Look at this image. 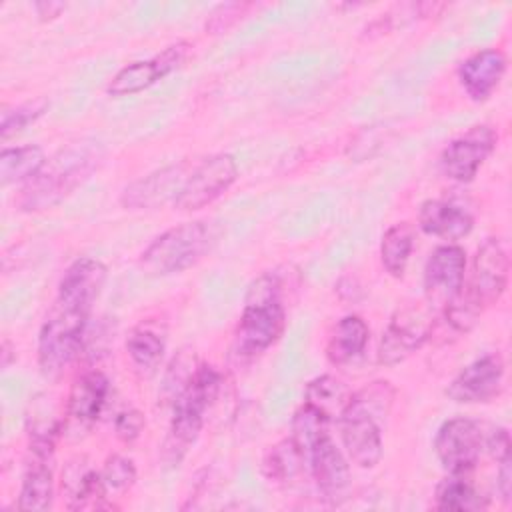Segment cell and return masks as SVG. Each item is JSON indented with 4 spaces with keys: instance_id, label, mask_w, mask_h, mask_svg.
<instances>
[{
    "instance_id": "1",
    "label": "cell",
    "mask_w": 512,
    "mask_h": 512,
    "mask_svg": "<svg viewBox=\"0 0 512 512\" xmlns=\"http://www.w3.org/2000/svg\"><path fill=\"white\" fill-rule=\"evenodd\" d=\"M104 160V148L94 140L68 144L46 160L42 170L30 178L18 196L24 212H38L56 206L80 184H84Z\"/></svg>"
},
{
    "instance_id": "2",
    "label": "cell",
    "mask_w": 512,
    "mask_h": 512,
    "mask_svg": "<svg viewBox=\"0 0 512 512\" xmlns=\"http://www.w3.org/2000/svg\"><path fill=\"white\" fill-rule=\"evenodd\" d=\"M394 390L388 382H372L352 392L350 404L338 420L348 458L360 468H374L382 458V418L388 416Z\"/></svg>"
},
{
    "instance_id": "3",
    "label": "cell",
    "mask_w": 512,
    "mask_h": 512,
    "mask_svg": "<svg viewBox=\"0 0 512 512\" xmlns=\"http://www.w3.org/2000/svg\"><path fill=\"white\" fill-rule=\"evenodd\" d=\"M284 326L282 276L278 272H266L248 288L244 310L234 332V352L242 358L262 354L282 336Z\"/></svg>"
},
{
    "instance_id": "4",
    "label": "cell",
    "mask_w": 512,
    "mask_h": 512,
    "mask_svg": "<svg viewBox=\"0 0 512 512\" xmlns=\"http://www.w3.org/2000/svg\"><path fill=\"white\" fill-rule=\"evenodd\" d=\"M92 304L58 294L38 336V366L56 378L80 354Z\"/></svg>"
},
{
    "instance_id": "5",
    "label": "cell",
    "mask_w": 512,
    "mask_h": 512,
    "mask_svg": "<svg viewBox=\"0 0 512 512\" xmlns=\"http://www.w3.org/2000/svg\"><path fill=\"white\" fill-rule=\"evenodd\" d=\"M220 392V374L214 366L200 364L186 390L172 404L174 416L168 436L162 446V460L168 466H178L198 440L204 426V414Z\"/></svg>"
},
{
    "instance_id": "6",
    "label": "cell",
    "mask_w": 512,
    "mask_h": 512,
    "mask_svg": "<svg viewBox=\"0 0 512 512\" xmlns=\"http://www.w3.org/2000/svg\"><path fill=\"white\" fill-rule=\"evenodd\" d=\"M214 234L208 222H184L156 236L140 254V268L148 276L178 274L194 266L212 246Z\"/></svg>"
},
{
    "instance_id": "7",
    "label": "cell",
    "mask_w": 512,
    "mask_h": 512,
    "mask_svg": "<svg viewBox=\"0 0 512 512\" xmlns=\"http://www.w3.org/2000/svg\"><path fill=\"white\" fill-rule=\"evenodd\" d=\"M434 324V308L426 304H408L394 312L378 346V362L394 366L416 352L430 336Z\"/></svg>"
},
{
    "instance_id": "8",
    "label": "cell",
    "mask_w": 512,
    "mask_h": 512,
    "mask_svg": "<svg viewBox=\"0 0 512 512\" xmlns=\"http://www.w3.org/2000/svg\"><path fill=\"white\" fill-rule=\"evenodd\" d=\"M238 178V164L232 154L220 152L202 158L186 176L174 208L182 212L200 210L220 198Z\"/></svg>"
},
{
    "instance_id": "9",
    "label": "cell",
    "mask_w": 512,
    "mask_h": 512,
    "mask_svg": "<svg viewBox=\"0 0 512 512\" xmlns=\"http://www.w3.org/2000/svg\"><path fill=\"white\" fill-rule=\"evenodd\" d=\"M484 446V434L476 420L450 418L434 438V450L446 472H472Z\"/></svg>"
},
{
    "instance_id": "10",
    "label": "cell",
    "mask_w": 512,
    "mask_h": 512,
    "mask_svg": "<svg viewBox=\"0 0 512 512\" xmlns=\"http://www.w3.org/2000/svg\"><path fill=\"white\" fill-rule=\"evenodd\" d=\"M496 132L486 126H472L442 150L440 170L456 182H470L496 146Z\"/></svg>"
},
{
    "instance_id": "11",
    "label": "cell",
    "mask_w": 512,
    "mask_h": 512,
    "mask_svg": "<svg viewBox=\"0 0 512 512\" xmlns=\"http://www.w3.org/2000/svg\"><path fill=\"white\" fill-rule=\"evenodd\" d=\"M508 252L500 238H486L472 260L470 280L464 282L468 294L482 306L500 300L508 286Z\"/></svg>"
},
{
    "instance_id": "12",
    "label": "cell",
    "mask_w": 512,
    "mask_h": 512,
    "mask_svg": "<svg viewBox=\"0 0 512 512\" xmlns=\"http://www.w3.org/2000/svg\"><path fill=\"white\" fill-rule=\"evenodd\" d=\"M108 388V378L100 370H90L76 378L66 400L62 434L82 438L86 432H90L106 404Z\"/></svg>"
},
{
    "instance_id": "13",
    "label": "cell",
    "mask_w": 512,
    "mask_h": 512,
    "mask_svg": "<svg viewBox=\"0 0 512 512\" xmlns=\"http://www.w3.org/2000/svg\"><path fill=\"white\" fill-rule=\"evenodd\" d=\"M502 382L504 360L498 352H492L464 366L448 384L446 396L458 404H484L500 394Z\"/></svg>"
},
{
    "instance_id": "14",
    "label": "cell",
    "mask_w": 512,
    "mask_h": 512,
    "mask_svg": "<svg viewBox=\"0 0 512 512\" xmlns=\"http://www.w3.org/2000/svg\"><path fill=\"white\" fill-rule=\"evenodd\" d=\"M192 44L186 40H180L168 48H164L158 56L150 60H138L124 68H120L114 78L108 84V94L112 96H126L140 92L148 86H152L156 80L164 78L172 70L180 68L190 52Z\"/></svg>"
},
{
    "instance_id": "15",
    "label": "cell",
    "mask_w": 512,
    "mask_h": 512,
    "mask_svg": "<svg viewBox=\"0 0 512 512\" xmlns=\"http://www.w3.org/2000/svg\"><path fill=\"white\" fill-rule=\"evenodd\" d=\"M466 252L456 244L438 246L424 266L426 302L436 310L444 308L464 284Z\"/></svg>"
},
{
    "instance_id": "16",
    "label": "cell",
    "mask_w": 512,
    "mask_h": 512,
    "mask_svg": "<svg viewBox=\"0 0 512 512\" xmlns=\"http://www.w3.org/2000/svg\"><path fill=\"white\" fill-rule=\"evenodd\" d=\"M306 464L324 500L338 504L350 488V466L330 432L322 434L306 452Z\"/></svg>"
},
{
    "instance_id": "17",
    "label": "cell",
    "mask_w": 512,
    "mask_h": 512,
    "mask_svg": "<svg viewBox=\"0 0 512 512\" xmlns=\"http://www.w3.org/2000/svg\"><path fill=\"white\" fill-rule=\"evenodd\" d=\"M186 176L188 172L184 162L164 166L128 184L122 190L120 202L124 208H132V210H154L158 206H164L170 200L174 204Z\"/></svg>"
},
{
    "instance_id": "18",
    "label": "cell",
    "mask_w": 512,
    "mask_h": 512,
    "mask_svg": "<svg viewBox=\"0 0 512 512\" xmlns=\"http://www.w3.org/2000/svg\"><path fill=\"white\" fill-rule=\"evenodd\" d=\"M506 72V56L498 48H484L458 66V80L474 102H484L498 88Z\"/></svg>"
},
{
    "instance_id": "19",
    "label": "cell",
    "mask_w": 512,
    "mask_h": 512,
    "mask_svg": "<svg viewBox=\"0 0 512 512\" xmlns=\"http://www.w3.org/2000/svg\"><path fill=\"white\" fill-rule=\"evenodd\" d=\"M418 224L430 236L460 240L472 232L474 218L464 206L434 198L422 202L418 212Z\"/></svg>"
},
{
    "instance_id": "20",
    "label": "cell",
    "mask_w": 512,
    "mask_h": 512,
    "mask_svg": "<svg viewBox=\"0 0 512 512\" xmlns=\"http://www.w3.org/2000/svg\"><path fill=\"white\" fill-rule=\"evenodd\" d=\"M62 490L68 496V508H102L106 504V484L100 472L88 468L82 460H74L62 472Z\"/></svg>"
},
{
    "instance_id": "21",
    "label": "cell",
    "mask_w": 512,
    "mask_h": 512,
    "mask_svg": "<svg viewBox=\"0 0 512 512\" xmlns=\"http://www.w3.org/2000/svg\"><path fill=\"white\" fill-rule=\"evenodd\" d=\"M434 506L438 510L476 512L488 508L490 500L482 494L470 478V472H448V476L436 486Z\"/></svg>"
},
{
    "instance_id": "22",
    "label": "cell",
    "mask_w": 512,
    "mask_h": 512,
    "mask_svg": "<svg viewBox=\"0 0 512 512\" xmlns=\"http://www.w3.org/2000/svg\"><path fill=\"white\" fill-rule=\"evenodd\" d=\"M350 398H352L350 388L342 380L330 374H322L310 380L304 392V404L328 422L340 420L346 406L350 404Z\"/></svg>"
},
{
    "instance_id": "23",
    "label": "cell",
    "mask_w": 512,
    "mask_h": 512,
    "mask_svg": "<svg viewBox=\"0 0 512 512\" xmlns=\"http://www.w3.org/2000/svg\"><path fill=\"white\" fill-rule=\"evenodd\" d=\"M368 324L356 316H344L332 330L328 344H326V356L334 366L350 364L354 358H358L366 344H368Z\"/></svg>"
},
{
    "instance_id": "24",
    "label": "cell",
    "mask_w": 512,
    "mask_h": 512,
    "mask_svg": "<svg viewBox=\"0 0 512 512\" xmlns=\"http://www.w3.org/2000/svg\"><path fill=\"white\" fill-rule=\"evenodd\" d=\"M52 458L34 456L26 464L20 496H18V508L20 510H48L54 498V482H52Z\"/></svg>"
},
{
    "instance_id": "25",
    "label": "cell",
    "mask_w": 512,
    "mask_h": 512,
    "mask_svg": "<svg viewBox=\"0 0 512 512\" xmlns=\"http://www.w3.org/2000/svg\"><path fill=\"white\" fill-rule=\"evenodd\" d=\"M164 348H166L164 336L150 324L136 326L126 338L128 356H130L134 368L142 376H150L156 372V368L162 362Z\"/></svg>"
},
{
    "instance_id": "26",
    "label": "cell",
    "mask_w": 512,
    "mask_h": 512,
    "mask_svg": "<svg viewBox=\"0 0 512 512\" xmlns=\"http://www.w3.org/2000/svg\"><path fill=\"white\" fill-rule=\"evenodd\" d=\"M46 160L48 158L44 156V150L36 144L4 148L0 152V182L4 186L14 182L26 184L42 170Z\"/></svg>"
},
{
    "instance_id": "27",
    "label": "cell",
    "mask_w": 512,
    "mask_h": 512,
    "mask_svg": "<svg viewBox=\"0 0 512 512\" xmlns=\"http://www.w3.org/2000/svg\"><path fill=\"white\" fill-rule=\"evenodd\" d=\"M414 248V228L408 222L392 224L380 242V260L386 272L400 278L408 266Z\"/></svg>"
},
{
    "instance_id": "28",
    "label": "cell",
    "mask_w": 512,
    "mask_h": 512,
    "mask_svg": "<svg viewBox=\"0 0 512 512\" xmlns=\"http://www.w3.org/2000/svg\"><path fill=\"white\" fill-rule=\"evenodd\" d=\"M304 464H306V458L302 456L294 440L286 438L266 450L262 458V472L268 480L288 482L304 468Z\"/></svg>"
},
{
    "instance_id": "29",
    "label": "cell",
    "mask_w": 512,
    "mask_h": 512,
    "mask_svg": "<svg viewBox=\"0 0 512 512\" xmlns=\"http://www.w3.org/2000/svg\"><path fill=\"white\" fill-rule=\"evenodd\" d=\"M198 368H200V364H198L196 352L190 346L180 348L164 372V380H162V388H160L162 402L174 404L178 400V396L186 390V386L190 384V380L194 378Z\"/></svg>"
},
{
    "instance_id": "30",
    "label": "cell",
    "mask_w": 512,
    "mask_h": 512,
    "mask_svg": "<svg viewBox=\"0 0 512 512\" xmlns=\"http://www.w3.org/2000/svg\"><path fill=\"white\" fill-rule=\"evenodd\" d=\"M50 102L46 98H34V100H28L24 104H18L10 110H4L2 112V122H0V136L2 140H8L12 138L14 134L22 132L30 122L38 120L46 110H48Z\"/></svg>"
},
{
    "instance_id": "31",
    "label": "cell",
    "mask_w": 512,
    "mask_h": 512,
    "mask_svg": "<svg viewBox=\"0 0 512 512\" xmlns=\"http://www.w3.org/2000/svg\"><path fill=\"white\" fill-rule=\"evenodd\" d=\"M104 484H106V490H114V492H124L128 490L134 480H136V466L130 458L126 456H120V454H112L106 462H104V468L100 472Z\"/></svg>"
},
{
    "instance_id": "32",
    "label": "cell",
    "mask_w": 512,
    "mask_h": 512,
    "mask_svg": "<svg viewBox=\"0 0 512 512\" xmlns=\"http://www.w3.org/2000/svg\"><path fill=\"white\" fill-rule=\"evenodd\" d=\"M144 414L136 408H130V410H124L116 416L114 420V430H116V436L122 440V442H134L140 432L144 430Z\"/></svg>"
},
{
    "instance_id": "33",
    "label": "cell",
    "mask_w": 512,
    "mask_h": 512,
    "mask_svg": "<svg viewBox=\"0 0 512 512\" xmlns=\"http://www.w3.org/2000/svg\"><path fill=\"white\" fill-rule=\"evenodd\" d=\"M484 444L496 462L510 458V436L506 428H494L492 434L484 438Z\"/></svg>"
},
{
    "instance_id": "34",
    "label": "cell",
    "mask_w": 512,
    "mask_h": 512,
    "mask_svg": "<svg viewBox=\"0 0 512 512\" xmlns=\"http://www.w3.org/2000/svg\"><path fill=\"white\" fill-rule=\"evenodd\" d=\"M496 478H498V490H500L502 500L510 502V494H512V458H506V460L498 462Z\"/></svg>"
},
{
    "instance_id": "35",
    "label": "cell",
    "mask_w": 512,
    "mask_h": 512,
    "mask_svg": "<svg viewBox=\"0 0 512 512\" xmlns=\"http://www.w3.org/2000/svg\"><path fill=\"white\" fill-rule=\"evenodd\" d=\"M34 8H36V12H38V16L42 20H52V18H56L64 10V4L48 0V2H36Z\"/></svg>"
}]
</instances>
